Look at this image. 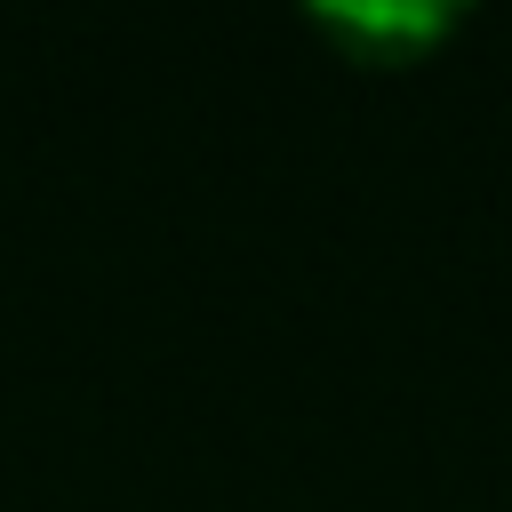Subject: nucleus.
<instances>
[{
    "instance_id": "f257e3e1",
    "label": "nucleus",
    "mask_w": 512,
    "mask_h": 512,
    "mask_svg": "<svg viewBox=\"0 0 512 512\" xmlns=\"http://www.w3.org/2000/svg\"><path fill=\"white\" fill-rule=\"evenodd\" d=\"M328 40H344L360 64H416L432 40L456 32V8L440 0H400V8H312Z\"/></svg>"
}]
</instances>
